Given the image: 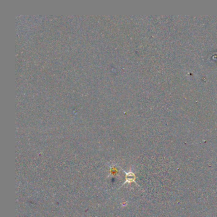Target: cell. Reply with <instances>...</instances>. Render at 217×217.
Segmentation results:
<instances>
[{"mask_svg": "<svg viewBox=\"0 0 217 217\" xmlns=\"http://www.w3.org/2000/svg\"><path fill=\"white\" fill-rule=\"evenodd\" d=\"M126 182L125 183H131L132 182H135L136 176L134 173L129 171L128 173H126Z\"/></svg>", "mask_w": 217, "mask_h": 217, "instance_id": "cell-1", "label": "cell"}]
</instances>
